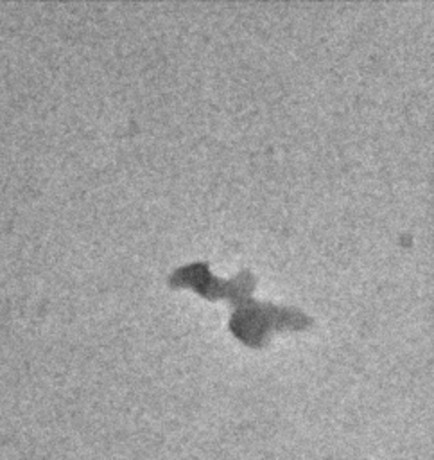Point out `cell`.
<instances>
[{"mask_svg":"<svg viewBox=\"0 0 434 460\" xmlns=\"http://www.w3.org/2000/svg\"><path fill=\"white\" fill-rule=\"evenodd\" d=\"M312 320L299 309L244 298L230 318V329L247 345L262 347L273 332L283 329H303Z\"/></svg>","mask_w":434,"mask_h":460,"instance_id":"6da1fadb","label":"cell"},{"mask_svg":"<svg viewBox=\"0 0 434 460\" xmlns=\"http://www.w3.org/2000/svg\"><path fill=\"white\" fill-rule=\"evenodd\" d=\"M170 286L179 288V286H192L195 291L208 298H219V296H240L242 300L253 291L255 286V277L244 270L237 273V277L230 280H222L213 277L208 270V262H194L183 268H178L170 277H169Z\"/></svg>","mask_w":434,"mask_h":460,"instance_id":"7a4b0ae2","label":"cell"}]
</instances>
